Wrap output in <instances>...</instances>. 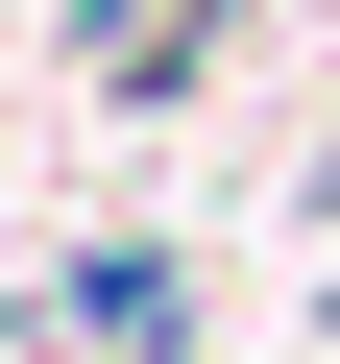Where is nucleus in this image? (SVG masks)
Wrapping results in <instances>:
<instances>
[{
    "label": "nucleus",
    "mask_w": 340,
    "mask_h": 364,
    "mask_svg": "<svg viewBox=\"0 0 340 364\" xmlns=\"http://www.w3.org/2000/svg\"><path fill=\"white\" fill-rule=\"evenodd\" d=\"M73 316H97V340H122V364H170V340H195V291H170V243H122V267H97V291H73Z\"/></svg>",
    "instance_id": "nucleus-1"
}]
</instances>
